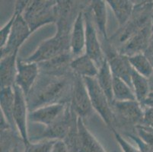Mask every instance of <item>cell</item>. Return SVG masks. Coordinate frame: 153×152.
I'll list each match as a JSON object with an SVG mask.
<instances>
[{
	"mask_svg": "<svg viewBox=\"0 0 153 152\" xmlns=\"http://www.w3.org/2000/svg\"><path fill=\"white\" fill-rule=\"evenodd\" d=\"M40 76L27 97L30 112L50 104L68 103L69 96L72 98L74 73L72 77L46 73Z\"/></svg>",
	"mask_w": 153,
	"mask_h": 152,
	"instance_id": "cell-1",
	"label": "cell"
},
{
	"mask_svg": "<svg viewBox=\"0 0 153 152\" xmlns=\"http://www.w3.org/2000/svg\"><path fill=\"white\" fill-rule=\"evenodd\" d=\"M153 1H143L135 4L133 14L127 23L120 27L112 38L122 46L134 34L152 22Z\"/></svg>",
	"mask_w": 153,
	"mask_h": 152,
	"instance_id": "cell-2",
	"label": "cell"
},
{
	"mask_svg": "<svg viewBox=\"0 0 153 152\" xmlns=\"http://www.w3.org/2000/svg\"><path fill=\"white\" fill-rule=\"evenodd\" d=\"M22 16L31 33L47 24L56 23L57 1H29Z\"/></svg>",
	"mask_w": 153,
	"mask_h": 152,
	"instance_id": "cell-3",
	"label": "cell"
},
{
	"mask_svg": "<svg viewBox=\"0 0 153 152\" xmlns=\"http://www.w3.org/2000/svg\"><path fill=\"white\" fill-rule=\"evenodd\" d=\"M69 51H70V34L56 32L53 37L43 41L33 53L22 59L25 62L40 64Z\"/></svg>",
	"mask_w": 153,
	"mask_h": 152,
	"instance_id": "cell-4",
	"label": "cell"
},
{
	"mask_svg": "<svg viewBox=\"0 0 153 152\" xmlns=\"http://www.w3.org/2000/svg\"><path fill=\"white\" fill-rule=\"evenodd\" d=\"M93 109L98 113L107 125L111 129L114 128L117 119L112 106L106 94L98 85L96 78H84Z\"/></svg>",
	"mask_w": 153,
	"mask_h": 152,
	"instance_id": "cell-5",
	"label": "cell"
},
{
	"mask_svg": "<svg viewBox=\"0 0 153 152\" xmlns=\"http://www.w3.org/2000/svg\"><path fill=\"white\" fill-rule=\"evenodd\" d=\"M85 23V53L95 62L97 66H101L105 60L104 50L100 44L98 30L95 26L89 7L84 10Z\"/></svg>",
	"mask_w": 153,
	"mask_h": 152,
	"instance_id": "cell-6",
	"label": "cell"
},
{
	"mask_svg": "<svg viewBox=\"0 0 153 152\" xmlns=\"http://www.w3.org/2000/svg\"><path fill=\"white\" fill-rule=\"evenodd\" d=\"M70 104L72 110L82 119L89 116L94 110L84 79L77 75L74 77Z\"/></svg>",
	"mask_w": 153,
	"mask_h": 152,
	"instance_id": "cell-7",
	"label": "cell"
},
{
	"mask_svg": "<svg viewBox=\"0 0 153 152\" xmlns=\"http://www.w3.org/2000/svg\"><path fill=\"white\" fill-rule=\"evenodd\" d=\"M13 87L15 94L13 112L14 122L25 146L30 143V138L27 130V119H28L27 111L29 109L27 97L19 86L15 85Z\"/></svg>",
	"mask_w": 153,
	"mask_h": 152,
	"instance_id": "cell-8",
	"label": "cell"
},
{
	"mask_svg": "<svg viewBox=\"0 0 153 152\" xmlns=\"http://www.w3.org/2000/svg\"><path fill=\"white\" fill-rule=\"evenodd\" d=\"M106 42V50L104 51V55L113 75L123 80L133 88L131 76L133 69L130 65L129 59L126 56L120 53L117 50H114L109 40Z\"/></svg>",
	"mask_w": 153,
	"mask_h": 152,
	"instance_id": "cell-9",
	"label": "cell"
},
{
	"mask_svg": "<svg viewBox=\"0 0 153 152\" xmlns=\"http://www.w3.org/2000/svg\"><path fill=\"white\" fill-rule=\"evenodd\" d=\"M76 116L77 115L72 110L71 104H68L66 110L61 116L51 125L47 126L41 135L34 140V142L44 139L56 141L63 140L69 133L72 122Z\"/></svg>",
	"mask_w": 153,
	"mask_h": 152,
	"instance_id": "cell-10",
	"label": "cell"
},
{
	"mask_svg": "<svg viewBox=\"0 0 153 152\" xmlns=\"http://www.w3.org/2000/svg\"><path fill=\"white\" fill-rule=\"evenodd\" d=\"M30 33H32L28 24L24 19L22 13L19 12L14 22L12 31L6 44L3 48L0 49L1 58L19 51L21 46L28 38Z\"/></svg>",
	"mask_w": 153,
	"mask_h": 152,
	"instance_id": "cell-11",
	"label": "cell"
},
{
	"mask_svg": "<svg viewBox=\"0 0 153 152\" xmlns=\"http://www.w3.org/2000/svg\"><path fill=\"white\" fill-rule=\"evenodd\" d=\"M112 108L115 116L125 123L141 125L143 122L144 108L137 100L114 101Z\"/></svg>",
	"mask_w": 153,
	"mask_h": 152,
	"instance_id": "cell-12",
	"label": "cell"
},
{
	"mask_svg": "<svg viewBox=\"0 0 153 152\" xmlns=\"http://www.w3.org/2000/svg\"><path fill=\"white\" fill-rule=\"evenodd\" d=\"M40 73V68L37 63L25 62L22 59L18 58L17 75L15 85L19 86L26 97L34 87Z\"/></svg>",
	"mask_w": 153,
	"mask_h": 152,
	"instance_id": "cell-13",
	"label": "cell"
},
{
	"mask_svg": "<svg viewBox=\"0 0 153 152\" xmlns=\"http://www.w3.org/2000/svg\"><path fill=\"white\" fill-rule=\"evenodd\" d=\"M152 26L153 21L152 23L149 24L136 34H134L125 44L117 49L118 52L127 57L139 53H144L151 38Z\"/></svg>",
	"mask_w": 153,
	"mask_h": 152,
	"instance_id": "cell-14",
	"label": "cell"
},
{
	"mask_svg": "<svg viewBox=\"0 0 153 152\" xmlns=\"http://www.w3.org/2000/svg\"><path fill=\"white\" fill-rule=\"evenodd\" d=\"M69 103H59L44 106L30 111L28 113V120L49 126L61 116Z\"/></svg>",
	"mask_w": 153,
	"mask_h": 152,
	"instance_id": "cell-15",
	"label": "cell"
},
{
	"mask_svg": "<svg viewBox=\"0 0 153 152\" xmlns=\"http://www.w3.org/2000/svg\"><path fill=\"white\" fill-rule=\"evenodd\" d=\"M85 50V23L84 10L79 11L70 33V52L76 58Z\"/></svg>",
	"mask_w": 153,
	"mask_h": 152,
	"instance_id": "cell-16",
	"label": "cell"
},
{
	"mask_svg": "<svg viewBox=\"0 0 153 152\" xmlns=\"http://www.w3.org/2000/svg\"><path fill=\"white\" fill-rule=\"evenodd\" d=\"M77 152H107L86 127L82 118L79 116H78Z\"/></svg>",
	"mask_w": 153,
	"mask_h": 152,
	"instance_id": "cell-17",
	"label": "cell"
},
{
	"mask_svg": "<svg viewBox=\"0 0 153 152\" xmlns=\"http://www.w3.org/2000/svg\"><path fill=\"white\" fill-rule=\"evenodd\" d=\"M19 51L1 58L0 81L1 87H14L17 75V61Z\"/></svg>",
	"mask_w": 153,
	"mask_h": 152,
	"instance_id": "cell-18",
	"label": "cell"
},
{
	"mask_svg": "<svg viewBox=\"0 0 153 152\" xmlns=\"http://www.w3.org/2000/svg\"><path fill=\"white\" fill-rule=\"evenodd\" d=\"M70 69L75 75L84 78H96L98 67L87 54L74 58L70 63Z\"/></svg>",
	"mask_w": 153,
	"mask_h": 152,
	"instance_id": "cell-19",
	"label": "cell"
},
{
	"mask_svg": "<svg viewBox=\"0 0 153 152\" xmlns=\"http://www.w3.org/2000/svg\"><path fill=\"white\" fill-rule=\"evenodd\" d=\"M107 2L102 0H94L89 3L88 7L91 10L95 26L105 41H108L107 23H108V12Z\"/></svg>",
	"mask_w": 153,
	"mask_h": 152,
	"instance_id": "cell-20",
	"label": "cell"
},
{
	"mask_svg": "<svg viewBox=\"0 0 153 152\" xmlns=\"http://www.w3.org/2000/svg\"><path fill=\"white\" fill-rule=\"evenodd\" d=\"M15 94L13 87H1L0 92V108L1 113L4 116L6 121L15 130L16 129L14 122L13 112L15 106Z\"/></svg>",
	"mask_w": 153,
	"mask_h": 152,
	"instance_id": "cell-21",
	"label": "cell"
},
{
	"mask_svg": "<svg viewBox=\"0 0 153 152\" xmlns=\"http://www.w3.org/2000/svg\"><path fill=\"white\" fill-rule=\"evenodd\" d=\"M106 2L114 15L120 27L124 26L133 14L135 4L128 0H108Z\"/></svg>",
	"mask_w": 153,
	"mask_h": 152,
	"instance_id": "cell-22",
	"label": "cell"
},
{
	"mask_svg": "<svg viewBox=\"0 0 153 152\" xmlns=\"http://www.w3.org/2000/svg\"><path fill=\"white\" fill-rule=\"evenodd\" d=\"M98 85L102 89L104 94H106L112 106L113 103L114 102V94H113V83H114V75L111 70L110 65L108 64L107 59L103 62L102 65L99 67L98 74L96 77Z\"/></svg>",
	"mask_w": 153,
	"mask_h": 152,
	"instance_id": "cell-23",
	"label": "cell"
},
{
	"mask_svg": "<svg viewBox=\"0 0 153 152\" xmlns=\"http://www.w3.org/2000/svg\"><path fill=\"white\" fill-rule=\"evenodd\" d=\"M131 81L132 87H133L136 100L141 104L143 100L148 95L149 93L151 91L149 79L144 77L138 72H136L134 69H133Z\"/></svg>",
	"mask_w": 153,
	"mask_h": 152,
	"instance_id": "cell-24",
	"label": "cell"
},
{
	"mask_svg": "<svg viewBox=\"0 0 153 152\" xmlns=\"http://www.w3.org/2000/svg\"><path fill=\"white\" fill-rule=\"evenodd\" d=\"M113 94L114 101L136 100L133 88L123 80L115 76H114Z\"/></svg>",
	"mask_w": 153,
	"mask_h": 152,
	"instance_id": "cell-25",
	"label": "cell"
},
{
	"mask_svg": "<svg viewBox=\"0 0 153 152\" xmlns=\"http://www.w3.org/2000/svg\"><path fill=\"white\" fill-rule=\"evenodd\" d=\"M132 68L141 75L149 79L153 75V66L144 53L128 57Z\"/></svg>",
	"mask_w": 153,
	"mask_h": 152,
	"instance_id": "cell-26",
	"label": "cell"
},
{
	"mask_svg": "<svg viewBox=\"0 0 153 152\" xmlns=\"http://www.w3.org/2000/svg\"><path fill=\"white\" fill-rule=\"evenodd\" d=\"M15 131L12 129L1 130V152H11L16 145H19Z\"/></svg>",
	"mask_w": 153,
	"mask_h": 152,
	"instance_id": "cell-27",
	"label": "cell"
},
{
	"mask_svg": "<svg viewBox=\"0 0 153 152\" xmlns=\"http://www.w3.org/2000/svg\"><path fill=\"white\" fill-rule=\"evenodd\" d=\"M56 140L44 139L36 142H30L24 146L23 152H51Z\"/></svg>",
	"mask_w": 153,
	"mask_h": 152,
	"instance_id": "cell-28",
	"label": "cell"
},
{
	"mask_svg": "<svg viewBox=\"0 0 153 152\" xmlns=\"http://www.w3.org/2000/svg\"><path fill=\"white\" fill-rule=\"evenodd\" d=\"M136 134L146 144L153 147V129L143 125H136Z\"/></svg>",
	"mask_w": 153,
	"mask_h": 152,
	"instance_id": "cell-29",
	"label": "cell"
},
{
	"mask_svg": "<svg viewBox=\"0 0 153 152\" xmlns=\"http://www.w3.org/2000/svg\"><path fill=\"white\" fill-rule=\"evenodd\" d=\"M112 129L113 132H114L115 139H116L118 145H119L120 148H121L122 151L123 152H141L138 148H135L134 146L130 145L129 142H126V141L123 139V136H122L119 132H117V131H116V129H115L114 128H113V129Z\"/></svg>",
	"mask_w": 153,
	"mask_h": 152,
	"instance_id": "cell-30",
	"label": "cell"
},
{
	"mask_svg": "<svg viewBox=\"0 0 153 152\" xmlns=\"http://www.w3.org/2000/svg\"><path fill=\"white\" fill-rule=\"evenodd\" d=\"M126 135L128 137H130L136 143L137 148L140 149L141 152H153V147L146 144L144 142L141 140V139L136 134L127 133Z\"/></svg>",
	"mask_w": 153,
	"mask_h": 152,
	"instance_id": "cell-31",
	"label": "cell"
},
{
	"mask_svg": "<svg viewBox=\"0 0 153 152\" xmlns=\"http://www.w3.org/2000/svg\"><path fill=\"white\" fill-rule=\"evenodd\" d=\"M144 108V115H143V122L141 125L149 127L153 125V107H143Z\"/></svg>",
	"mask_w": 153,
	"mask_h": 152,
	"instance_id": "cell-32",
	"label": "cell"
},
{
	"mask_svg": "<svg viewBox=\"0 0 153 152\" xmlns=\"http://www.w3.org/2000/svg\"><path fill=\"white\" fill-rule=\"evenodd\" d=\"M51 152H72L63 140H56Z\"/></svg>",
	"mask_w": 153,
	"mask_h": 152,
	"instance_id": "cell-33",
	"label": "cell"
},
{
	"mask_svg": "<svg viewBox=\"0 0 153 152\" xmlns=\"http://www.w3.org/2000/svg\"><path fill=\"white\" fill-rule=\"evenodd\" d=\"M144 55L146 56L149 62L153 66V26H152V33L151 38H150L149 43L148 44L146 50H145Z\"/></svg>",
	"mask_w": 153,
	"mask_h": 152,
	"instance_id": "cell-34",
	"label": "cell"
},
{
	"mask_svg": "<svg viewBox=\"0 0 153 152\" xmlns=\"http://www.w3.org/2000/svg\"><path fill=\"white\" fill-rule=\"evenodd\" d=\"M141 104L143 107H153V90H151L149 93Z\"/></svg>",
	"mask_w": 153,
	"mask_h": 152,
	"instance_id": "cell-35",
	"label": "cell"
},
{
	"mask_svg": "<svg viewBox=\"0 0 153 152\" xmlns=\"http://www.w3.org/2000/svg\"><path fill=\"white\" fill-rule=\"evenodd\" d=\"M11 152H21L20 149H19V145H18L15 146V147L14 148L13 150H12ZM22 152H23V151H22Z\"/></svg>",
	"mask_w": 153,
	"mask_h": 152,
	"instance_id": "cell-36",
	"label": "cell"
},
{
	"mask_svg": "<svg viewBox=\"0 0 153 152\" xmlns=\"http://www.w3.org/2000/svg\"><path fill=\"white\" fill-rule=\"evenodd\" d=\"M152 77H153V75H152ZM152 77H151V78H152ZM151 78H150V79H151Z\"/></svg>",
	"mask_w": 153,
	"mask_h": 152,
	"instance_id": "cell-37",
	"label": "cell"
},
{
	"mask_svg": "<svg viewBox=\"0 0 153 152\" xmlns=\"http://www.w3.org/2000/svg\"><path fill=\"white\" fill-rule=\"evenodd\" d=\"M152 21H153V17H152Z\"/></svg>",
	"mask_w": 153,
	"mask_h": 152,
	"instance_id": "cell-38",
	"label": "cell"
},
{
	"mask_svg": "<svg viewBox=\"0 0 153 152\" xmlns=\"http://www.w3.org/2000/svg\"><path fill=\"white\" fill-rule=\"evenodd\" d=\"M114 152H117V151H114Z\"/></svg>",
	"mask_w": 153,
	"mask_h": 152,
	"instance_id": "cell-39",
	"label": "cell"
}]
</instances>
